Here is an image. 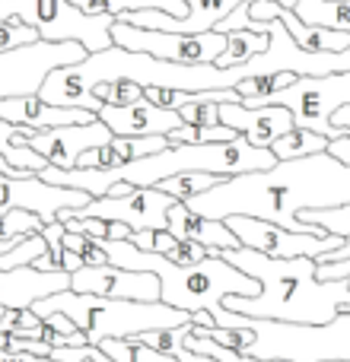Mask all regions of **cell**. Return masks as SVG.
Returning a JSON list of instances; mask_svg holds the SVG:
<instances>
[{
	"label": "cell",
	"instance_id": "obj_18",
	"mask_svg": "<svg viewBox=\"0 0 350 362\" xmlns=\"http://www.w3.org/2000/svg\"><path fill=\"white\" fill-rule=\"evenodd\" d=\"M70 289L67 270H42L35 267H13L0 270V308H32L38 299Z\"/></svg>",
	"mask_w": 350,
	"mask_h": 362
},
{
	"label": "cell",
	"instance_id": "obj_22",
	"mask_svg": "<svg viewBox=\"0 0 350 362\" xmlns=\"http://www.w3.org/2000/svg\"><path fill=\"white\" fill-rule=\"evenodd\" d=\"M74 6H80L89 16H125V13L137 10H163L169 16H185L188 4L185 0H70Z\"/></svg>",
	"mask_w": 350,
	"mask_h": 362
},
{
	"label": "cell",
	"instance_id": "obj_5",
	"mask_svg": "<svg viewBox=\"0 0 350 362\" xmlns=\"http://www.w3.org/2000/svg\"><path fill=\"white\" fill-rule=\"evenodd\" d=\"M38 318L51 312H64L80 334H86L89 346H99L102 340H121V337H137L147 331H166V327L179 325H194L191 312L172 308L166 302H128V299H102V296H86V293H64L45 296L32 305Z\"/></svg>",
	"mask_w": 350,
	"mask_h": 362
},
{
	"label": "cell",
	"instance_id": "obj_7",
	"mask_svg": "<svg viewBox=\"0 0 350 362\" xmlns=\"http://www.w3.org/2000/svg\"><path fill=\"white\" fill-rule=\"evenodd\" d=\"M112 45L137 54H153L159 61L172 64H213L226 48L223 32H201V35H179V32H159V29H140L125 19L112 23Z\"/></svg>",
	"mask_w": 350,
	"mask_h": 362
},
{
	"label": "cell",
	"instance_id": "obj_17",
	"mask_svg": "<svg viewBox=\"0 0 350 362\" xmlns=\"http://www.w3.org/2000/svg\"><path fill=\"white\" fill-rule=\"evenodd\" d=\"M0 121H10L19 127H32V131H51V127H70V124H89L96 121L93 112L86 108H64L48 105L42 95H10L0 99Z\"/></svg>",
	"mask_w": 350,
	"mask_h": 362
},
{
	"label": "cell",
	"instance_id": "obj_11",
	"mask_svg": "<svg viewBox=\"0 0 350 362\" xmlns=\"http://www.w3.org/2000/svg\"><path fill=\"white\" fill-rule=\"evenodd\" d=\"M70 289L102 299H128V302H159V276L147 270H125L115 264L80 267L70 274Z\"/></svg>",
	"mask_w": 350,
	"mask_h": 362
},
{
	"label": "cell",
	"instance_id": "obj_33",
	"mask_svg": "<svg viewBox=\"0 0 350 362\" xmlns=\"http://www.w3.org/2000/svg\"><path fill=\"white\" fill-rule=\"evenodd\" d=\"M35 42H42V35H38V29H32V25L19 23V19L0 23V54L26 48V45H35Z\"/></svg>",
	"mask_w": 350,
	"mask_h": 362
},
{
	"label": "cell",
	"instance_id": "obj_36",
	"mask_svg": "<svg viewBox=\"0 0 350 362\" xmlns=\"http://www.w3.org/2000/svg\"><path fill=\"white\" fill-rule=\"evenodd\" d=\"M153 238H157V232L144 229V232H131V235H128V242H131L134 248H140V251H153Z\"/></svg>",
	"mask_w": 350,
	"mask_h": 362
},
{
	"label": "cell",
	"instance_id": "obj_15",
	"mask_svg": "<svg viewBox=\"0 0 350 362\" xmlns=\"http://www.w3.org/2000/svg\"><path fill=\"white\" fill-rule=\"evenodd\" d=\"M99 121L115 137H169L172 131L185 127L179 112L153 105L147 99H137L131 105H102Z\"/></svg>",
	"mask_w": 350,
	"mask_h": 362
},
{
	"label": "cell",
	"instance_id": "obj_1",
	"mask_svg": "<svg viewBox=\"0 0 350 362\" xmlns=\"http://www.w3.org/2000/svg\"><path fill=\"white\" fill-rule=\"evenodd\" d=\"M344 204H350V165L338 163L328 153L277 159L274 169L220 178L210 191L188 200V206L207 219L223 223L226 216H252L312 235H328V232L322 226H303L300 213L332 210Z\"/></svg>",
	"mask_w": 350,
	"mask_h": 362
},
{
	"label": "cell",
	"instance_id": "obj_34",
	"mask_svg": "<svg viewBox=\"0 0 350 362\" xmlns=\"http://www.w3.org/2000/svg\"><path fill=\"white\" fill-rule=\"evenodd\" d=\"M64 232L67 229H64L57 219L55 223H48V226H42V232H38V235L45 238V245H48V257L55 261L57 270H61V257H64Z\"/></svg>",
	"mask_w": 350,
	"mask_h": 362
},
{
	"label": "cell",
	"instance_id": "obj_12",
	"mask_svg": "<svg viewBox=\"0 0 350 362\" xmlns=\"http://www.w3.org/2000/svg\"><path fill=\"white\" fill-rule=\"evenodd\" d=\"M89 200L93 197L86 191L48 185V181H42L38 175H23V178H4V204L0 206L29 210L48 226L57 219V210H80Z\"/></svg>",
	"mask_w": 350,
	"mask_h": 362
},
{
	"label": "cell",
	"instance_id": "obj_19",
	"mask_svg": "<svg viewBox=\"0 0 350 362\" xmlns=\"http://www.w3.org/2000/svg\"><path fill=\"white\" fill-rule=\"evenodd\" d=\"M169 232L179 238H188V242H198L204 248H239V238L226 229V223L220 219H207L201 213H194L188 204L175 200L169 206Z\"/></svg>",
	"mask_w": 350,
	"mask_h": 362
},
{
	"label": "cell",
	"instance_id": "obj_21",
	"mask_svg": "<svg viewBox=\"0 0 350 362\" xmlns=\"http://www.w3.org/2000/svg\"><path fill=\"white\" fill-rule=\"evenodd\" d=\"M32 127H19L10 124V121H0V156L10 165H16L19 172H29V175H38V172L48 169V159L38 156L32 146H26V140L32 137Z\"/></svg>",
	"mask_w": 350,
	"mask_h": 362
},
{
	"label": "cell",
	"instance_id": "obj_41",
	"mask_svg": "<svg viewBox=\"0 0 350 362\" xmlns=\"http://www.w3.org/2000/svg\"><path fill=\"white\" fill-rule=\"evenodd\" d=\"M344 312H350V305H344Z\"/></svg>",
	"mask_w": 350,
	"mask_h": 362
},
{
	"label": "cell",
	"instance_id": "obj_26",
	"mask_svg": "<svg viewBox=\"0 0 350 362\" xmlns=\"http://www.w3.org/2000/svg\"><path fill=\"white\" fill-rule=\"evenodd\" d=\"M296 80V74H268V76H252V80H242L236 86V93L242 95V105L255 108V105H268L281 89H287L290 83Z\"/></svg>",
	"mask_w": 350,
	"mask_h": 362
},
{
	"label": "cell",
	"instance_id": "obj_9",
	"mask_svg": "<svg viewBox=\"0 0 350 362\" xmlns=\"http://www.w3.org/2000/svg\"><path fill=\"white\" fill-rule=\"evenodd\" d=\"M226 229L239 238V248L261 251L268 257H315L322 261L341 248L344 238L341 235H312V232H290L268 219H252V216H226Z\"/></svg>",
	"mask_w": 350,
	"mask_h": 362
},
{
	"label": "cell",
	"instance_id": "obj_4",
	"mask_svg": "<svg viewBox=\"0 0 350 362\" xmlns=\"http://www.w3.org/2000/svg\"><path fill=\"white\" fill-rule=\"evenodd\" d=\"M102 251L108 255V264L125 270H147V274L159 276V302L181 312H210L217 315L223 308L226 296H258L261 286L232 267L226 257H204L201 264L191 267H179L169 257L157 255V251H140L134 248L128 238H99Z\"/></svg>",
	"mask_w": 350,
	"mask_h": 362
},
{
	"label": "cell",
	"instance_id": "obj_16",
	"mask_svg": "<svg viewBox=\"0 0 350 362\" xmlns=\"http://www.w3.org/2000/svg\"><path fill=\"white\" fill-rule=\"evenodd\" d=\"M220 124L232 127L239 137H245L252 146H264L271 150L277 137H283L287 131H293L296 121L293 112L287 105H242V102H230L220 105Z\"/></svg>",
	"mask_w": 350,
	"mask_h": 362
},
{
	"label": "cell",
	"instance_id": "obj_13",
	"mask_svg": "<svg viewBox=\"0 0 350 362\" xmlns=\"http://www.w3.org/2000/svg\"><path fill=\"white\" fill-rule=\"evenodd\" d=\"M115 134L102 124L99 118L89 121V124H70V127H51V131H35L26 146L38 153V156L48 159V165L55 169H77V159L83 153L96 150V146L108 144Z\"/></svg>",
	"mask_w": 350,
	"mask_h": 362
},
{
	"label": "cell",
	"instance_id": "obj_6",
	"mask_svg": "<svg viewBox=\"0 0 350 362\" xmlns=\"http://www.w3.org/2000/svg\"><path fill=\"white\" fill-rule=\"evenodd\" d=\"M6 19L38 29L45 42H80L89 54L112 48L115 16H89L70 0H0V23Z\"/></svg>",
	"mask_w": 350,
	"mask_h": 362
},
{
	"label": "cell",
	"instance_id": "obj_39",
	"mask_svg": "<svg viewBox=\"0 0 350 362\" xmlns=\"http://www.w3.org/2000/svg\"><path fill=\"white\" fill-rule=\"evenodd\" d=\"M0 175L4 178H23V175H29V172H19L16 165H10L4 156H0Z\"/></svg>",
	"mask_w": 350,
	"mask_h": 362
},
{
	"label": "cell",
	"instance_id": "obj_20",
	"mask_svg": "<svg viewBox=\"0 0 350 362\" xmlns=\"http://www.w3.org/2000/svg\"><path fill=\"white\" fill-rule=\"evenodd\" d=\"M166 146H172L169 137H112L108 144L83 153L77 159V169H121V165L134 163L140 156H153Z\"/></svg>",
	"mask_w": 350,
	"mask_h": 362
},
{
	"label": "cell",
	"instance_id": "obj_8",
	"mask_svg": "<svg viewBox=\"0 0 350 362\" xmlns=\"http://www.w3.org/2000/svg\"><path fill=\"white\" fill-rule=\"evenodd\" d=\"M89 51L80 42H35L26 48L0 54V99L10 95H35L45 76L57 67L80 64Z\"/></svg>",
	"mask_w": 350,
	"mask_h": 362
},
{
	"label": "cell",
	"instance_id": "obj_2",
	"mask_svg": "<svg viewBox=\"0 0 350 362\" xmlns=\"http://www.w3.org/2000/svg\"><path fill=\"white\" fill-rule=\"evenodd\" d=\"M220 257L258 280V296H226L223 308L249 318L328 325L350 305V280H319L315 257H268L252 248H223Z\"/></svg>",
	"mask_w": 350,
	"mask_h": 362
},
{
	"label": "cell",
	"instance_id": "obj_3",
	"mask_svg": "<svg viewBox=\"0 0 350 362\" xmlns=\"http://www.w3.org/2000/svg\"><path fill=\"white\" fill-rule=\"evenodd\" d=\"M217 327L191 325V334L213 337L226 350L252 359H287V362H350V312H341L328 325H296V321L249 318L230 308L213 315Z\"/></svg>",
	"mask_w": 350,
	"mask_h": 362
},
{
	"label": "cell",
	"instance_id": "obj_30",
	"mask_svg": "<svg viewBox=\"0 0 350 362\" xmlns=\"http://www.w3.org/2000/svg\"><path fill=\"white\" fill-rule=\"evenodd\" d=\"M303 226H322L328 235H350V204L344 206H332V210H303L300 213Z\"/></svg>",
	"mask_w": 350,
	"mask_h": 362
},
{
	"label": "cell",
	"instance_id": "obj_37",
	"mask_svg": "<svg viewBox=\"0 0 350 362\" xmlns=\"http://www.w3.org/2000/svg\"><path fill=\"white\" fill-rule=\"evenodd\" d=\"M347 257H350V235L344 238V242H341V248H334L332 255H325L322 261H315V264H325V261H347Z\"/></svg>",
	"mask_w": 350,
	"mask_h": 362
},
{
	"label": "cell",
	"instance_id": "obj_40",
	"mask_svg": "<svg viewBox=\"0 0 350 362\" xmlns=\"http://www.w3.org/2000/svg\"><path fill=\"white\" fill-rule=\"evenodd\" d=\"M0 204H4V175H0Z\"/></svg>",
	"mask_w": 350,
	"mask_h": 362
},
{
	"label": "cell",
	"instance_id": "obj_25",
	"mask_svg": "<svg viewBox=\"0 0 350 362\" xmlns=\"http://www.w3.org/2000/svg\"><path fill=\"white\" fill-rule=\"evenodd\" d=\"M328 150V137L315 131H306V127H293L283 137H277L271 144V153L277 159H303V156H319V153Z\"/></svg>",
	"mask_w": 350,
	"mask_h": 362
},
{
	"label": "cell",
	"instance_id": "obj_14",
	"mask_svg": "<svg viewBox=\"0 0 350 362\" xmlns=\"http://www.w3.org/2000/svg\"><path fill=\"white\" fill-rule=\"evenodd\" d=\"M188 13L185 16H169L163 10H137L125 13V23L140 25V29H159V32H179V35H201V32H213L242 0H185Z\"/></svg>",
	"mask_w": 350,
	"mask_h": 362
},
{
	"label": "cell",
	"instance_id": "obj_35",
	"mask_svg": "<svg viewBox=\"0 0 350 362\" xmlns=\"http://www.w3.org/2000/svg\"><path fill=\"white\" fill-rule=\"evenodd\" d=\"M328 156H334L338 163H344L350 165V131L347 134H341V137H334V140H328Z\"/></svg>",
	"mask_w": 350,
	"mask_h": 362
},
{
	"label": "cell",
	"instance_id": "obj_10",
	"mask_svg": "<svg viewBox=\"0 0 350 362\" xmlns=\"http://www.w3.org/2000/svg\"><path fill=\"white\" fill-rule=\"evenodd\" d=\"M175 197L163 194L159 187H134L125 197H93L86 206L70 210L80 219H112V223H125L134 232H166L169 229V206Z\"/></svg>",
	"mask_w": 350,
	"mask_h": 362
},
{
	"label": "cell",
	"instance_id": "obj_32",
	"mask_svg": "<svg viewBox=\"0 0 350 362\" xmlns=\"http://www.w3.org/2000/svg\"><path fill=\"white\" fill-rule=\"evenodd\" d=\"M93 95L102 105H131V102L144 99V86L128 83V80H115V83H99L93 89Z\"/></svg>",
	"mask_w": 350,
	"mask_h": 362
},
{
	"label": "cell",
	"instance_id": "obj_27",
	"mask_svg": "<svg viewBox=\"0 0 350 362\" xmlns=\"http://www.w3.org/2000/svg\"><path fill=\"white\" fill-rule=\"evenodd\" d=\"M99 350L115 362H179L166 353L153 350V346L140 344L137 337H121V340H102Z\"/></svg>",
	"mask_w": 350,
	"mask_h": 362
},
{
	"label": "cell",
	"instance_id": "obj_31",
	"mask_svg": "<svg viewBox=\"0 0 350 362\" xmlns=\"http://www.w3.org/2000/svg\"><path fill=\"white\" fill-rule=\"evenodd\" d=\"M64 248L74 251L83 261V267H99V264H108V255L102 251L99 238L80 235V232H64Z\"/></svg>",
	"mask_w": 350,
	"mask_h": 362
},
{
	"label": "cell",
	"instance_id": "obj_28",
	"mask_svg": "<svg viewBox=\"0 0 350 362\" xmlns=\"http://www.w3.org/2000/svg\"><path fill=\"white\" fill-rule=\"evenodd\" d=\"M220 181V175H207V172H181V175H172L166 181H159V191L169 194V197L181 200V204H188V200L201 197L204 191H210L213 185Z\"/></svg>",
	"mask_w": 350,
	"mask_h": 362
},
{
	"label": "cell",
	"instance_id": "obj_29",
	"mask_svg": "<svg viewBox=\"0 0 350 362\" xmlns=\"http://www.w3.org/2000/svg\"><path fill=\"white\" fill-rule=\"evenodd\" d=\"M42 219L29 210H19V206H0V242L6 238H26L42 232Z\"/></svg>",
	"mask_w": 350,
	"mask_h": 362
},
{
	"label": "cell",
	"instance_id": "obj_23",
	"mask_svg": "<svg viewBox=\"0 0 350 362\" xmlns=\"http://www.w3.org/2000/svg\"><path fill=\"white\" fill-rule=\"evenodd\" d=\"M293 16L303 25L350 32V0H296Z\"/></svg>",
	"mask_w": 350,
	"mask_h": 362
},
{
	"label": "cell",
	"instance_id": "obj_38",
	"mask_svg": "<svg viewBox=\"0 0 350 362\" xmlns=\"http://www.w3.org/2000/svg\"><path fill=\"white\" fill-rule=\"evenodd\" d=\"M80 267H83V261H80V257H77L74 251H67V248H64V257H61V270H67V274H77V270H80Z\"/></svg>",
	"mask_w": 350,
	"mask_h": 362
},
{
	"label": "cell",
	"instance_id": "obj_24",
	"mask_svg": "<svg viewBox=\"0 0 350 362\" xmlns=\"http://www.w3.org/2000/svg\"><path fill=\"white\" fill-rule=\"evenodd\" d=\"M226 35V48L223 54L217 57V67H242V64H249L255 54H264L271 45L268 32H252V29H230L223 32Z\"/></svg>",
	"mask_w": 350,
	"mask_h": 362
}]
</instances>
